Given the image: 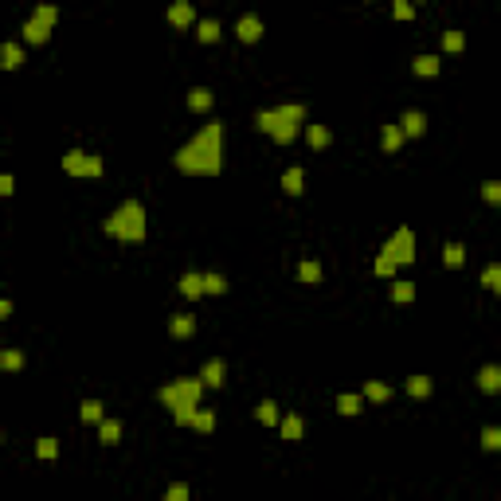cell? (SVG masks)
<instances>
[{"mask_svg": "<svg viewBox=\"0 0 501 501\" xmlns=\"http://www.w3.org/2000/svg\"><path fill=\"white\" fill-rule=\"evenodd\" d=\"M223 137H227L223 122L200 125V130L176 149L172 165H176L184 176H216V172H223Z\"/></svg>", "mask_w": 501, "mask_h": 501, "instance_id": "6da1fadb", "label": "cell"}, {"mask_svg": "<svg viewBox=\"0 0 501 501\" xmlns=\"http://www.w3.org/2000/svg\"><path fill=\"white\" fill-rule=\"evenodd\" d=\"M302 125H306V106L302 102H282V106H267V110L255 114V130L267 134L270 141H278V145H290L294 137L302 134Z\"/></svg>", "mask_w": 501, "mask_h": 501, "instance_id": "7a4b0ae2", "label": "cell"}, {"mask_svg": "<svg viewBox=\"0 0 501 501\" xmlns=\"http://www.w3.org/2000/svg\"><path fill=\"white\" fill-rule=\"evenodd\" d=\"M102 232L118 239V243H145L149 220H145V204L141 200H122L118 208L102 220Z\"/></svg>", "mask_w": 501, "mask_h": 501, "instance_id": "3957f363", "label": "cell"}, {"mask_svg": "<svg viewBox=\"0 0 501 501\" xmlns=\"http://www.w3.org/2000/svg\"><path fill=\"white\" fill-rule=\"evenodd\" d=\"M200 396H204V380L200 376H181V380H169L165 388L157 391V400L165 407H184V404H200Z\"/></svg>", "mask_w": 501, "mask_h": 501, "instance_id": "277c9868", "label": "cell"}, {"mask_svg": "<svg viewBox=\"0 0 501 501\" xmlns=\"http://www.w3.org/2000/svg\"><path fill=\"white\" fill-rule=\"evenodd\" d=\"M55 20H59V8L55 4H39L36 12L24 20V43H32V48H39V43H48L51 32H55Z\"/></svg>", "mask_w": 501, "mask_h": 501, "instance_id": "5b68a950", "label": "cell"}, {"mask_svg": "<svg viewBox=\"0 0 501 501\" xmlns=\"http://www.w3.org/2000/svg\"><path fill=\"white\" fill-rule=\"evenodd\" d=\"M380 255L391 258L396 267H411V263H416V232H411V227H396V232L384 239Z\"/></svg>", "mask_w": 501, "mask_h": 501, "instance_id": "8992f818", "label": "cell"}, {"mask_svg": "<svg viewBox=\"0 0 501 501\" xmlns=\"http://www.w3.org/2000/svg\"><path fill=\"white\" fill-rule=\"evenodd\" d=\"M102 157H94V153H83V149H71V153H63V172L67 176H102Z\"/></svg>", "mask_w": 501, "mask_h": 501, "instance_id": "52a82bcc", "label": "cell"}, {"mask_svg": "<svg viewBox=\"0 0 501 501\" xmlns=\"http://www.w3.org/2000/svg\"><path fill=\"white\" fill-rule=\"evenodd\" d=\"M169 24L176 28V32H188V28L196 24L192 0H172V4H169Z\"/></svg>", "mask_w": 501, "mask_h": 501, "instance_id": "ba28073f", "label": "cell"}, {"mask_svg": "<svg viewBox=\"0 0 501 501\" xmlns=\"http://www.w3.org/2000/svg\"><path fill=\"white\" fill-rule=\"evenodd\" d=\"M278 435H282V442H302V435H306V419L298 416V411H290V416H278Z\"/></svg>", "mask_w": 501, "mask_h": 501, "instance_id": "9c48e42d", "label": "cell"}, {"mask_svg": "<svg viewBox=\"0 0 501 501\" xmlns=\"http://www.w3.org/2000/svg\"><path fill=\"white\" fill-rule=\"evenodd\" d=\"M200 380H204V388H223V384H227V365H223L220 356L204 360V368H200Z\"/></svg>", "mask_w": 501, "mask_h": 501, "instance_id": "30bf717a", "label": "cell"}, {"mask_svg": "<svg viewBox=\"0 0 501 501\" xmlns=\"http://www.w3.org/2000/svg\"><path fill=\"white\" fill-rule=\"evenodd\" d=\"M396 125H400V134L404 137H423L427 134V114L423 110H404V118H400Z\"/></svg>", "mask_w": 501, "mask_h": 501, "instance_id": "8fae6325", "label": "cell"}, {"mask_svg": "<svg viewBox=\"0 0 501 501\" xmlns=\"http://www.w3.org/2000/svg\"><path fill=\"white\" fill-rule=\"evenodd\" d=\"M235 36H239V43H258V39H263V20H258V16H239Z\"/></svg>", "mask_w": 501, "mask_h": 501, "instance_id": "7c38bea8", "label": "cell"}, {"mask_svg": "<svg viewBox=\"0 0 501 501\" xmlns=\"http://www.w3.org/2000/svg\"><path fill=\"white\" fill-rule=\"evenodd\" d=\"M282 192L286 196H302L306 192V169H302V165H294V169L282 172Z\"/></svg>", "mask_w": 501, "mask_h": 501, "instance_id": "4fadbf2b", "label": "cell"}, {"mask_svg": "<svg viewBox=\"0 0 501 501\" xmlns=\"http://www.w3.org/2000/svg\"><path fill=\"white\" fill-rule=\"evenodd\" d=\"M24 67V43H0V71Z\"/></svg>", "mask_w": 501, "mask_h": 501, "instance_id": "5bb4252c", "label": "cell"}, {"mask_svg": "<svg viewBox=\"0 0 501 501\" xmlns=\"http://www.w3.org/2000/svg\"><path fill=\"white\" fill-rule=\"evenodd\" d=\"M302 137H306V145L309 149H325V145H329V141H333V134H329V125H318V122H314V125H302Z\"/></svg>", "mask_w": 501, "mask_h": 501, "instance_id": "9a60e30c", "label": "cell"}, {"mask_svg": "<svg viewBox=\"0 0 501 501\" xmlns=\"http://www.w3.org/2000/svg\"><path fill=\"white\" fill-rule=\"evenodd\" d=\"M169 333L176 337V341H188V337L196 333V318H192V314H172V318H169Z\"/></svg>", "mask_w": 501, "mask_h": 501, "instance_id": "2e32d148", "label": "cell"}, {"mask_svg": "<svg viewBox=\"0 0 501 501\" xmlns=\"http://www.w3.org/2000/svg\"><path fill=\"white\" fill-rule=\"evenodd\" d=\"M478 388L486 391V396H498L501 391V368L498 365H482V372H478Z\"/></svg>", "mask_w": 501, "mask_h": 501, "instance_id": "e0dca14e", "label": "cell"}, {"mask_svg": "<svg viewBox=\"0 0 501 501\" xmlns=\"http://www.w3.org/2000/svg\"><path fill=\"white\" fill-rule=\"evenodd\" d=\"M212 102H216V98H212L208 86H192V90H188V110L192 114H208Z\"/></svg>", "mask_w": 501, "mask_h": 501, "instance_id": "ac0fdd59", "label": "cell"}, {"mask_svg": "<svg viewBox=\"0 0 501 501\" xmlns=\"http://www.w3.org/2000/svg\"><path fill=\"white\" fill-rule=\"evenodd\" d=\"M360 396H365V404H388V400H391V388L384 384V380H368L365 388H360Z\"/></svg>", "mask_w": 501, "mask_h": 501, "instance_id": "d6986e66", "label": "cell"}, {"mask_svg": "<svg viewBox=\"0 0 501 501\" xmlns=\"http://www.w3.org/2000/svg\"><path fill=\"white\" fill-rule=\"evenodd\" d=\"M337 411H341V416H360V411H365V396H360V391H341V396H337Z\"/></svg>", "mask_w": 501, "mask_h": 501, "instance_id": "ffe728a7", "label": "cell"}, {"mask_svg": "<svg viewBox=\"0 0 501 501\" xmlns=\"http://www.w3.org/2000/svg\"><path fill=\"white\" fill-rule=\"evenodd\" d=\"M122 439V423H118V419H98V442H102V447H114V442Z\"/></svg>", "mask_w": 501, "mask_h": 501, "instance_id": "44dd1931", "label": "cell"}, {"mask_svg": "<svg viewBox=\"0 0 501 501\" xmlns=\"http://www.w3.org/2000/svg\"><path fill=\"white\" fill-rule=\"evenodd\" d=\"M181 294L188 298V302H196V298H204V274H196V270H188L181 278Z\"/></svg>", "mask_w": 501, "mask_h": 501, "instance_id": "7402d4cb", "label": "cell"}, {"mask_svg": "<svg viewBox=\"0 0 501 501\" xmlns=\"http://www.w3.org/2000/svg\"><path fill=\"white\" fill-rule=\"evenodd\" d=\"M439 55H416V59H411V71L419 74V79H435V74H439Z\"/></svg>", "mask_w": 501, "mask_h": 501, "instance_id": "603a6c76", "label": "cell"}, {"mask_svg": "<svg viewBox=\"0 0 501 501\" xmlns=\"http://www.w3.org/2000/svg\"><path fill=\"white\" fill-rule=\"evenodd\" d=\"M196 39H200V43H220V24H216V20H196Z\"/></svg>", "mask_w": 501, "mask_h": 501, "instance_id": "cb8c5ba5", "label": "cell"}, {"mask_svg": "<svg viewBox=\"0 0 501 501\" xmlns=\"http://www.w3.org/2000/svg\"><path fill=\"white\" fill-rule=\"evenodd\" d=\"M278 416H282V411H278V404H274V400H263V404L255 407V419L263 423V427H274V423H278Z\"/></svg>", "mask_w": 501, "mask_h": 501, "instance_id": "d4e9b609", "label": "cell"}, {"mask_svg": "<svg viewBox=\"0 0 501 501\" xmlns=\"http://www.w3.org/2000/svg\"><path fill=\"white\" fill-rule=\"evenodd\" d=\"M298 278L306 282V286H318V282H321V263H314V258H302V263H298Z\"/></svg>", "mask_w": 501, "mask_h": 501, "instance_id": "484cf974", "label": "cell"}, {"mask_svg": "<svg viewBox=\"0 0 501 501\" xmlns=\"http://www.w3.org/2000/svg\"><path fill=\"white\" fill-rule=\"evenodd\" d=\"M380 145H384V153H396V149L404 145V134H400V125H384V130H380Z\"/></svg>", "mask_w": 501, "mask_h": 501, "instance_id": "4316f807", "label": "cell"}, {"mask_svg": "<svg viewBox=\"0 0 501 501\" xmlns=\"http://www.w3.org/2000/svg\"><path fill=\"white\" fill-rule=\"evenodd\" d=\"M404 388H407V396H416V400H427L435 384H431V376H407Z\"/></svg>", "mask_w": 501, "mask_h": 501, "instance_id": "83f0119b", "label": "cell"}, {"mask_svg": "<svg viewBox=\"0 0 501 501\" xmlns=\"http://www.w3.org/2000/svg\"><path fill=\"white\" fill-rule=\"evenodd\" d=\"M20 368H24L20 349H0V372H20Z\"/></svg>", "mask_w": 501, "mask_h": 501, "instance_id": "f1b7e54d", "label": "cell"}, {"mask_svg": "<svg viewBox=\"0 0 501 501\" xmlns=\"http://www.w3.org/2000/svg\"><path fill=\"white\" fill-rule=\"evenodd\" d=\"M391 302H396V306L416 302V282H391Z\"/></svg>", "mask_w": 501, "mask_h": 501, "instance_id": "f546056e", "label": "cell"}, {"mask_svg": "<svg viewBox=\"0 0 501 501\" xmlns=\"http://www.w3.org/2000/svg\"><path fill=\"white\" fill-rule=\"evenodd\" d=\"M442 263H447L451 270H458L466 263V247L462 243H447V247H442Z\"/></svg>", "mask_w": 501, "mask_h": 501, "instance_id": "4dcf8cb0", "label": "cell"}, {"mask_svg": "<svg viewBox=\"0 0 501 501\" xmlns=\"http://www.w3.org/2000/svg\"><path fill=\"white\" fill-rule=\"evenodd\" d=\"M102 416H106V411H102L98 400H83V404H79V419H83V423H98Z\"/></svg>", "mask_w": 501, "mask_h": 501, "instance_id": "1f68e13d", "label": "cell"}, {"mask_svg": "<svg viewBox=\"0 0 501 501\" xmlns=\"http://www.w3.org/2000/svg\"><path fill=\"white\" fill-rule=\"evenodd\" d=\"M188 427H196V431H204V435H208V431L216 427V416H212L208 407H196V411H192V423H188Z\"/></svg>", "mask_w": 501, "mask_h": 501, "instance_id": "d6a6232c", "label": "cell"}, {"mask_svg": "<svg viewBox=\"0 0 501 501\" xmlns=\"http://www.w3.org/2000/svg\"><path fill=\"white\" fill-rule=\"evenodd\" d=\"M482 286H486L489 294H498V290H501V267H498V263H489V267L482 270Z\"/></svg>", "mask_w": 501, "mask_h": 501, "instance_id": "836d02e7", "label": "cell"}, {"mask_svg": "<svg viewBox=\"0 0 501 501\" xmlns=\"http://www.w3.org/2000/svg\"><path fill=\"white\" fill-rule=\"evenodd\" d=\"M462 48H466V36H462V32H442V51H447V55H458Z\"/></svg>", "mask_w": 501, "mask_h": 501, "instance_id": "e575fe53", "label": "cell"}, {"mask_svg": "<svg viewBox=\"0 0 501 501\" xmlns=\"http://www.w3.org/2000/svg\"><path fill=\"white\" fill-rule=\"evenodd\" d=\"M396 270H400V267H396L391 258H384V255H380V251H376V263H372V274H376V278H396Z\"/></svg>", "mask_w": 501, "mask_h": 501, "instance_id": "d590c367", "label": "cell"}, {"mask_svg": "<svg viewBox=\"0 0 501 501\" xmlns=\"http://www.w3.org/2000/svg\"><path fill=\"white\" fill-rule=\"evenodd\" d=\"M204 294H227V278H223V274H216V270H212V274H204Z\"/></svg>", "mask_w": 501, "mask_h": 501, "instance_id": "8d00e7d4", "label": "cell"}, {"mask_svg": "<svg viewBox=\"0 0 501 501\" xmlns=\"http://www.w3.org/2000/svg\"><path fill=\"white\" fill-rule=\"evenodd\" d=\"M200 404H184V407H172V423H176V427H188V423H192V411Z\"/></svg>", "mask_w": 501, "mask_h": 501, "instance_id": "74e56055", "label": "cell"}, {"mask_svg": "<svg viewBox=\"0 0 501 501\" xmlns=\"http://www.w3.org/2000/svg\"><path fill=\"white\" fill-rule=\"evenodd\" d=\"M391 16H396V20H411V16H416V4H411V0H391Z\"/></svg>", "mask_w": 501, "mask_h": 501, "instance_id": "f35d334b", "label": "cell"}, {"mask_svg": "<svg viewBox=\"0 0 501 501\" xmlns=\"http://www.w3.org/2000/svg\"><path fill=\"white\" fill-rule=\"evenodd\" d=\"M501 447V431L498 427H482V451H498Z\"/></svg>", "mask_w": 501, "mask_h": 501, "instance_id": "ab89813d", "label": "cell"}, {"mask_svg": "<svg viewBox=\"0 0 501 501\" xmlns=\"http://www.w3.org/2000/svg\"><path fill=\"white\" fill-rule=\"evenodd\" d=\"M36 454L39 458H55V454H59V442L51 439V435H43V439L36 442Z\"/></svg>", "mask_w": 501, "mask_h": 501, "instance_id": "60d3db41", "label": "cell"}, {"mask_svg": "<svg viewBox=\"0 0 501 501\" xmlns=\"http://www.w3.org/2000/svg\"><path fill=\"white\" fill-rule=\"evenodd\" d=\"M482 200H486V204H501V184L498 181H486V184H482Z\"/></svg>", "mask_w": 501, "mask_h": 501, "instance_id": "b9f144b4", "label": "cell"}, {"mask_svg": "<svg viewBox=\"0 0 501 501\" xmlns=\"http://www.w3.org/2000/svg\"><path fill=\"white\" fill-rule=\"evenodd\" d=\"M165 501H188V482H172L165 489Z\"/></svg>", "mask_w": 501, "mask_h": 501, "instance_id": "7bdbcfd3", "label": "cell"}, {"mask_svg": "<svg viewBox=\"0 0 501 501\" xmlns=\"http://www.w3.org/2000/svg\"><path fill=\"white\" fill-rule=\"evenodd\" d=\"M16 192V176L12 172H0V196H12Z\"/></svg>", "mask_w": 501, "mask_h": 501, "instance_id": "ee69618b", "label": "cell"}, {"mask_svg": "<svg viewBox=\"0 0 501 501\" xmlns=\"http://www.w3.org/2000/svg\"><path fill=\"white\" fill-rule=\"evenodd\" d=\"M4 318H12V302H8V298H0V321Z\"/></svg>", "mask_w": 501, "mask_h": 501, "instance_id": "f6af8a7d", "label": "cell"}, {"mask_svg": "<svg viewBox=\"0 0 501 501\" xmlns=\"http://www.w3.org/2000/svg\"><path fill=\"white\" fill-rule=\"evenodd\" d=\"M372 4H376V0H372Z\"/></svg>", "mask_w": 501, "mask_h": 501, "instance_id": "bcb514c9", "label": "cell"}]
</instances>
